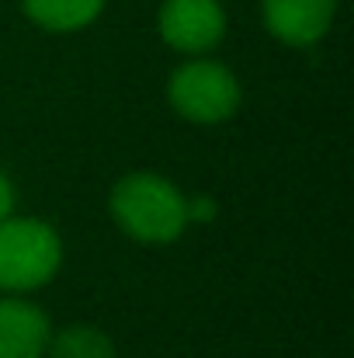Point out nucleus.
Segmentation results:
<instances>
[{
  "label": "nucleus",
  "mask_w": 354,
  "mask_h": 358,
  "mask_svg": "<svg viewBox=\"0 0 354 358\" xmlns=\"http://www.w3.org/2000/svg\"><path fill=\"white\" fill-rule=\"evenodd\" d=\"M14 206H17V195H14V181L0 171V223L7 216H14Z\"/></svg>",
  "instance_id": "9d476101"
},
{
  "label": "nucleus",
  "mask_w": 354,
  "mask_h": 358,
  "mask_svg": "<svg viewBox=\"0 0 354 358\" xmlns=\"http://www.w3.org/2000/svg\"><path fill=\"white\" fill-rule=\"evenodd\" d=\"M108 213L125 237L149 247H167L191 227L188 195L156 171H132L118 178L108 195Z\"/></svg>",
  "instance_id": "f257e3e1"
},
{
  "label": "nucleus",
  "mask_w": 354,
  "mask_h": 358,
  "mask_svg": "<svg viewBox=\"0 0 354 358\" xmlns=\"http://www.w3.org/2000/svg\"><path fill=\"white\" fill-rule=\"evenodd\" d=\"M105 3L108 0H21V10L28 14L31 24L56 31V35H70V31L94 24Z\"/></svg>",
  "instance_id": "0eeeda50"
},
{
  "label": "nucleus",
  "mask_w": 354,
  "mask_h": 358,
  "mask_svg": "<svg viewBox=\"0 0 354 358\" xmlns=\"http://www.w3.org/2000/svg\"><path fill=\"white\" fill-rule=\"evenodd\" d=\"M156 31L181 56H209L226 38V7L219 0H163Z\"/></svg>",
  "instance_id": "20e7f679"
},
{
  "label": "nucleus",
  "mask_w": 354,
  "mask_h": 358,
  "mask_svg": "<svg viewBox=\"0 0 354 358\" xmlns=\"http://www.w3.org/2000/svg\"><path fill=\"white\" fill-rule=\"evenodd\" d=\"M63 268L59 234L31 216H7L0 223V292L24 296L49 285Z\"/></svg>",
  "instance_id": "f03ea898"
},
{
  "label": "nucleus",
  "mask_w": 354,
  "mask_h": 358,
  "mask_svg": "<svg viewBox=\"0 0 354 358\" xmlns=\"http://www.w3.org/2000/svg\"><path fill=\"white\" fill-rule=\"evenodd\" d=\"M49 358H115L112 338L94 324H70L56 334H49Z\"/></svg>",
  "instance_id": "6e6552de"
},
{
  "label": "nucleus",
  "mask_w": 354,
  "mask_h": 358,
  "mask_svg": "<svg viewBox=\"0 0 354 358\" xmlns=\"http://www.w3.org/2000/svg\"><path fill=\"white\" fill-rule=\"evenodd\" d=\"M334 17L337 0H260L264 28L292 49L316 45L330 31Z\"/></svg>",
  "instance_id": "39448f33"
},
{
  "label": "nucleus",
  "mask_w": 354,
  "mask_h": 358,
  "mask_svg": "<svg viewBox=\"0 0 354 358\" xmlns=\"http://www.w3.org/2000/svg\"><path fill=\"white\" fill-rule=\"evenodd\" d=\"M216 213H219L216 199H209V195H191L188 199V223H212Z\"/></svg>",
  "instance_id": "1a4fd4ad"
},
{
  "label": "nucleus",
  "mask_w": 354,
  "mask_h": 358,
  "mask_svg": "<svg viewBox=\"0 0 354 358\" xmlns=\"http://www.w3.org/2000/svg\"><path fill=\"white\" fill-rule=\"evenodd\" d=\"M52 324L42 306L0 296V358H45Z\"/></svg>",
  "instance_id": "423d86ee"
},
{
  "label": "nucleus",
  "mask_w": 354,
  "mask_h": 358,
  "mask_svg": "<svg viewBox=\"0 0 354 358\" xmlns=\"http://www.w3.org/2000/svg\"><path fill=\"white\" fill-rule=\"evenodd\" d=\"M167 101L184 122L219 125L239 112L243 91L226 63L212 56H188V63H181L167 80Z\"/></svg>",
  "instance_id": "7ed1b4c3"
}]
</instances>
